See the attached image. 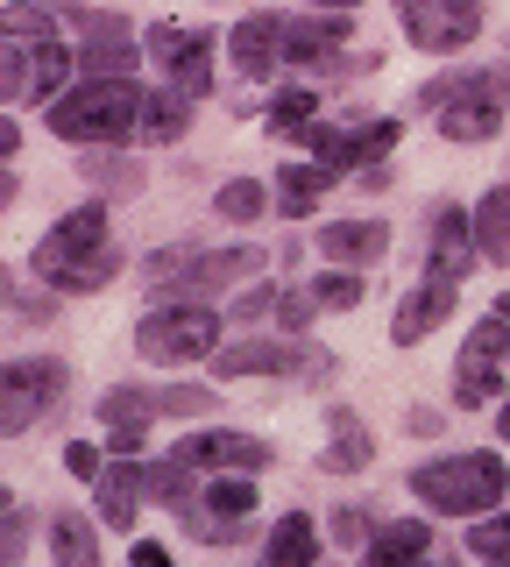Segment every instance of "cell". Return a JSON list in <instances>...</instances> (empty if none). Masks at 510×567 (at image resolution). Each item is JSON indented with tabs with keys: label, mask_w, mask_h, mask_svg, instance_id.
Instances as JSON below:
<instances>
[{
	"label": "cell",
	"mask_w": 510,
	"mask_h": 567,
	"mask_svg": "<svg viewBox=\"0 0 510 567\" xmlns=\"http://www.w3.org/2000/svg\"><path fill=\"white\" fill-rule=\"evenodd\" d=\"M14 150H22V128H14V114H0V164H8Z\"/></svg>",
	"instance_id": "cell-46"
},
{
	"label": "cell",
	"mask_w": 510,
	"mask_h": 567,
	"mask_svg": "<svg viewBox=\"0 0 510 567\" xmlns=\"http://www.w3.org/2000/svg\"><path fill=\"white\" fill-rule=\"evenodd\" d=\"M50 554H58V567H100V532L79 511H58L50 518Z\"/></svg>",
	"instance_id": "cell-25"
},
{
	"label": "cell",
	"mask_w": 510,
	"mask_h": 567,
	"mask_svg": "<svg viewBox=\"0 0 510 567\" xmlns=\"http://www.w3.org/2000/svg\"><path fill=\"white\" fill-rule=\"evenodd\" d=\"M214 213H220V220H241V227H249V220H262V213H270V192H262L256 177H235V185L214 192Z\"/></svg>",
	"instance_id": "cell-32"
},
{
	"label": "cell",
	"mask_w": 510,
	"mask_h": 567,
	"mask_svg": "<svg viewBox=\"0 0 510 567\" xmlns=\"http://www.w3.org/2000/svg\"><path fill=\"white\" fill-rule=\"evenodd\" d=\"M326 454H320V468L326 475H355V468H368V454H376V433L362 425V412L355 404H326Z\"/></svg>",
	"instance_id": "cell-17"
},
{
	"label": "cell",
	"mask_w": 510,
	"mask_h": 567,
	"mask_svg": "<svg viewBox=\"0 0 510 567\" xmlns=\"http://www.w3.org/2000/svg\"><path fill=\"white\" fill-rule=\"evenodd\" d=\"M397 121H362V128H355V171H376L383 164V156H391L397 150Z\"/></svg>",
	"instance_id": "cell-36"
},
{
	"label": "cell",
	"mask_w": 510,
	"mask_h": 567,
	"mask_svg": "<svg viewBox=\"0 0 510 567\" xmlns=\"http://www.w3.org/2000/svg\"><path fill=\"white\" fill-rule=\"evenodd\" d=\"M333 192V171H320V164H291L284 171V199H277V213H284V220H305L312 206H320Z\"/></svg>",
	"instance_id": "cell-27"
},
{
	"label": "cell",
	"mask_w": 510,
	"mask_h": 567,
	"mask_svg": "<svg viewBox=\"0 0 510 567\" xmlns=\"http://www.w3.org/2000/svg\"><path fill=\"white\" fill-rule=\"evenodd\" d=\"M489 398H503V369L482 362V354H461V377H454V404L461 412H482Z\"/></svg>",
	"instance_id": "cell-28"
},
{
	"label": "cell",
	"mask_w": 510,
	"mask_h": 567,
	"mask_svg": "<svg viewBox=\"0 0 510 567\" xmlns=\"http://www.w3.org/2000/svg\"><path fill=\"white\" fill-rule=\"evenodd\" d=\"M29 532H37L29 511H8V518H0V567H14V560L29 554Z\"/></svg>",
	"instance_id": "cell-38"
},
{
	"label": "cell",
	"mask_w": 510,
	"mask_h": 567,
	"mask_svg": "<svg viewBox=\"0 0 510 567\" xmlns=\"http://www.w3.org/2000/svg\"><path fill=\"white\" fill-rule=\"evenodd\" d=\"M461 354H482V362H503V354H510V327H503V319H482V327L468 333V348H461Z\"/></svg>",
	"instance_id": "cell-40"
},
{
	"label": "cell",
	"mask_w": 510,
	"mask_h": 567,
	"mask_svg": "<svg viewBox=\"0 0 510 567\" xmlns=\"http://www.w3.org/2000/svg\"><path fill=\"white\" fill-rule=\"evenodd\" d=\"M426 554H433L426 518H397V525H376V539L362 546V567H426Z\"/></svg>",
	"instance_id": "cell-19"
},
{
	"label": "cell",
	"mask_w": 510,
	"mask_h": 567,
	"mask_svg": "<svg viewBox=\"0 0 510 567\" xmlns=\"http://www.w3.org/2000/svg\"><path fill=\"white\" fill-rule=\"evenodd\" d=\"M14 192H22V185H14V171H0V213L14 206Z\"/></svg>",
	"instance_id": "cell-47"
},
{
	"label": "cell",
	"mask_w": 510,
	"mask_h": 567,
	"mask_svg": "<svg viewBox=\"0 0 510 567\" xmlns=\"http://www.w3.org/2000/svg\"><path fill=\"white\" fill-rule=\"evenodd\" d=\"M305 298H312V312H355L362 306V277L355 270H320L305 284Z\"/></svg>",
	"instance_id": "cell-30"
},
{
	"label": "cell",
	"mask_w": 510,
	"mask_h": 567,
	"mask_svg": "<svg viewBox=\"0 0 510 567\" xmlns=\"http://www.w3.org/2000/svg\"><path fill=\"white\" fill-rule=\"evenodd\" d=\"M29 100V50L22 43H0V106Z\"/></svg>",
	"instance_id": "cell-37"
},
{
	"label": "cell",
	"mask_w": 510,
	"mask_h": 567,
	"mask_svg": "<svg viewBox=\"0 0 510 567\" xmlns=\"http://www.w3.org/2000/svg\"><path fill=\"white\" fill-rule=\"evenodd\" d=\"M468 554L482 567H510V511H489V518L468 525Z\"/></svg>",
	"instance_id": "cell-31"
},
{
	"label": "cell",
	"mask_w": 510,
	"mask_h": 567,
	"mask_svg": "<svg viewBox=\"0 0 510 567\" xmlns=\"http://www.w3.org/2000/svg\"><path fill=\"white\" fill-rule=\"evenodd\" d=\"M107 447L121 454V461H143V447H149V425H114V440Z\"/></svg>",
	"instance_id": "cell-43"
},
{
	"label": "cell",
	"mask_w": 510,
	"mask_h": 567,
	"mask_svg": "<svg viewBox=\"0 0 510 567\" xmlns=\"http://www.w3.org/2000/svg\"><path fill=\"white\" fill-rule=\"evenodd\" d=\"M29 270H37V284H50V291H64V298L107 291V284L121 277V248H114V227H107V199H85V206L64 213V220L37 241Z\"/></svg>",
	"instance_id": "cell-1"
},
{
	"label": "cell",
	"mask_w": 510,
	"mask_h": 567,
	"mask_svg": "<svg viewBox=\"0 0 510 567\" xmlns=\"http://www.w3.org/2000/svg\"><path fill=\"white\" fill-rule=\"evenodd\" d=\"M93 496H100V525L128 532L135 525V504H143V461H107L100 483H93Z\"/></svg>",
	"instance_id": "cell-20"
},
{
	"label": "cell",
	"mask_w": 510,
	"mask_h": 567,
	"mask_svg": "<svg viewBox=\"0 0 510 567\" xmlns=\"http://www.w3.org/2000/svg\"><path fill=\"white\" fill-rule=\"evenodd\" d=\"M341 43H355V14H284L277 29V58L298 71H326Z\"/></svg>",
	"instance_id": "cell-13"
},
{
	"label": "cell",
	"mask_w": 510,
	"mask_h": 567,
	"mask_svg": "<svg viewBox=\"0 0 510 567\" xmlns=\"http://www.w3.org/2000/svg\"><path fill=\"white\" fill-rule=\"evenodd\" d=\"M191 128V106L178 93H149L143 100V121H135V142H178Z\"/></svg>",
	"instance_id": "cell-26"
},
{
	"label": "cell",
	"mask_w": 510,
	"mask_h": 567,
	"mask_svg": "<svg viewBox=\"0 0 510 567\" xmlns=\"http://www.w3.org/2000/svg\"><path fill=\"white\" fill-rule=\"evenodd\" d=\"M412 496L426 511H447V518H489V511L510 496V468L503 454H439L412 468Z\"/></svg>",
	"instance_id": "cell-3"
},
{
	"label": "cell",
	"mask_w": 510,
	"mask_h": 567,
	"mask_svg": "<svg viewBox=\"0 0 510 567\" xmlns=\"http://www.w3.org/2000/svg\"><path fill=\"white\" fill-rule=\"evenodd\" d=\"M64 468H72L79 483H100V468H107V454H100L93 440H72V447H64Z\"/></svg>",
	"instance_id": "cell-41"
},
{
	"label": "cell",
	"mask_w": 510,
	"mask_h": 567,
	"mask_svg": "<svg viewBox=\"0 0 510 567\" xmlns=\"http://www.w3.org/2000/svg\"><path fill=\"white\" fill-rule=\"evenodd\" d=\"M497 319H503V327H510V291H503V306H497Z\"/></svg>",
	"instance_id": "cell-50"
},
{
	"label": "cell",
	"mask_w": 510,
	"mask_h": 567,
	"mask_svg": "<svg viewBox=\"0 0 510 567\" xmlns=\"http://www.w3.org/2000/svg\"><path fill=\"white\" fill-rule=\"evenodd\" d=\"M418 106H433L447 142H489L510 106V71H447V79L418 85Z\"/></svg>",
	"instance_id": "cell-4"
},
{
	"label": "cell",
	"mask_w": 510,
	"mask_h": 567,
	"mask_svg": "<svg viewBox=\"0 0 510 567\" xmlns=\"http://www.w3.org/2000/svg\"><path fill=\"white\" fill-rule=\"evenodd\" d=\"M206 362H214L220 383H235V377H305V369H312V348L277 333V341H220Z\"/></svg>",
	"instance_id": "cell-12"
},
{
	"label": "cell",
	"mask_w": 510,
	"mask_h": 567,
	"mask_svg": "<svg viewBox=\"0 0 510 567\" xmlns=\"http://www.w3.org/2000/svg\"><path fill=\"white\" fill-rule=\"evenodd\" d=\"M326 539H341V546H368V539H376V504H333Z\"/></svg>",
	"instance_id": "cell-35"
},
{
	"label": "cell",
	"mask_w": 510,
	"mask_h": 567,
	"mask_svg": "<svg viewBox=\"0 0 510 567\" xmlns=\"http://www.w3.org/2000/svg\"><path fill=\"white\" fill-rule=\"evenodd\" d=\"M270 312H277V284H249V291L235 298V319H249V327H256V319H270Z\"/></svg>",
	"instance_id": "cell-42"
},
{
	"label": "cell",
	"mask_w": 510,
	"mask_h": 567,
	"mask_svg": "<svg viewBox=\"0 0 510 567\" xmlns=\"http://www.w3.org/2000/svg\"><path fill=\"white\" fill-rule=\"evenodd\" d=\"M312 128H320V93H312V85H284V93L270 100V135L305 142Z\"/></svg>",
	"instance_id": "cell-24"
},
{
	"label": "cell",
	"mask_w": 510,
	"mask_h": 567,
	"mask_svg": "<svg viewBox=\"0 0 510 567\" xmlns=\"http://www.w3.org/2000/svg\"><path fill=\"white\" fill-rule=\"evenodd\" d=\"M143 85L135 79H85L64 85V100L50 106V135L79 142V150H121L135 142V121H143Z\"/></svg>",
	"instance_id": "cell-2"
},
{
	"label": "cell",
	"mask_w": 510,
	"mask_h": 567,
	"mask_svg": "<svg viewBox=\"0 0 510 567\" xmlns=\"http://www.w3.org/2000/svg\"><path fill=\"white\" fill-rule=\"evenodd\" d=\"M8 511H14V496H8V483H0V518H8Z\"/></svg>",
	"instance_id": "cell-49"
},
{
	"label": "cell",
	"mask_w": 510,
	"mask_h": 567,
	"mask_svg": "<svg viewBox=\"0 0 510 567\" xmlns=\"http://www.w3.org/2000/svg\"><path fill=\"white\" fill-rule=\"evenodd\" d=\"M277 29H284V14H249V22L227 29V50H235V71L241 79H277L284 71V58H277Z\"/></svg>",
	"instance_id": "cell-16"
},
{
	"label": "cell",
	"mask_w": 510,
	"mask_h": 567,
	"mask_svg": "<svg viewBox=\"0 0 510 567\" xmlns=\"http://www.w3.org/2000/svg\"><path fill=\"white\" fill-rule=\"evenodd\" d=\"M143 50H149V58L170 71V93H178L185 106L214 93V50H220V35H214V29H178V22H156V29L143 35Z\"/></svg>",
	"instance_id": "cell-8"
},
{
	"label": "cell",
	"mask_w": 510,
	"mask_h": 567,
	"mask_svg": "<svg viewBox=\"0 0 510 567\" xmlns=\"http://www.w3.org/2000/svg\"><path fill=\"white\" fill-rule=\"evenodd\" d=\"M468 235H475V256H489V262H510V185L482 192V206L468 213Z\"/></svg>",
	"instance_id": "cell-22"
},
{
	"label": "cell",
	"mask_w": 510,
	"mask_h": 567,
	"mask_svg": "<svg viewBox=\"0 0 510 567\" xmlns=\"http://www.w3.org/2000/svg\"><path fill=\"white\" fill-rule=\"evenodd\" d=\"M79 171H93V185L107 192V199H114V192H135V185H143V171H135L121 150H85V164H79Z\"/></svg>",
	"instance_id": "cell-34"
},
{
	"label": "cell",
	"mask_w": 510,
	"mask_h": 567,
	"mask_svg": "<svg viewBox=\"0 0 510 567\" xmlns=\"http://www.w3.org/2000/svg\"><path fill=\"white\" fill-rule=\"evenodd\" d=\"M320 525H312V511H284V518L270 525V539H262V567H320Z\"/></svg>",
	"instance_id": "cell-18"
},
{
	"label": "cell",
	"mask_w": 510,
	"mask_h": 567,
	"mask_svg": "<svg viewBox=\"0 0 510 567\" xmlns=\"http://www.w3.org/2000/svg\"><path fill=\"white\" fill-rule=\"evenodd\" d=\"M320 256L333 262V270H368V262H383L391 256V227L383 220H333V227H320Z\"/></svg>",
	"instance_id": "cell-15"
},
{
	"label": "cell",
	"mask_w": 510,
	"mask_h": 567,
	"mask_svg": "<svg viewBox=\"0 0 510 567\" xmlns=\"http://www.w3.org/2000/svg\"><path fill=\"white\" fill-rule=\"evenodd\" d=\"M277 327H284V341H305V327H312V298H305V291H277Z\"/></svg>",
	"instance_id": "cell-39"
},
{
	"label": "cell",
	"mask_w": 510,
	"mask_h": 567,
	"mask_svg": "<svg viewBox=\"0 0 510 567\" xmlns=\"http://www.w3.org/2000/svg\"><path fill=\"white\" fill-rule=\"evenodd\" d=\"M397 22H404V35H412L418 50L454 58V50H468L475 35H482V8H475V0H404Z\"/></svg>",
	"instance_id": "cell-10"
},
{
	"label": "cell",
	"mask_w": 510,
	"mask_h": 567,
	"mask_svg": "<svg viewBox=\"0 0 510 567\" xmlns=\"http://www.w3.org/2000/svg\"><path fill=\"white\" fill-rule=\"evenodd\" d=\"M214 390L206 383H164V390H149V419H199V412H214Z\"/></svg>",
	"instance_id": "cell-29"
},
{
	"label": "cell",
	"mask_w": 510,
	"mask_h": 567,
	"mask_svg": "<svg viewBox=\"0 0 510 567\" xmlns=\"http://www.w3.org/2000/svg\"><path fill=\"white\" fill-rule=\"evenodd\" d=\"M143 277L170 298V306H206L220 284L262 277V248H249V241L241 248H156L143 262Z\"/></svg>",
	"instance_id": "cell-5"
},
{
	"label": "cell",
	"mask_w": 510,
	"mask_h": 567,
	"mask_svg": "<svg viewBox=\"0 0 510 567\" xmlns=\"http://www.w3.org/2000/svg\"><path fill=\"white\" fill-rule=\"evenodd\" d=\"M497 433H503V440H510V404H503V412H497Z\"/></svg>",
	"instance_id": "cell-48"
},
{
	"label": "cell",
	"mask_w": 510,
	"mask_h": 567,
	"mask_svg": "<svg viewBox=\"0 0 510 567\" xmlns=\"http://www.w3.org/2000/svg\"><path fill=\"white\" fill-rule=\"evenodd\" d=\"M72 390V369L58 354H37V362H0V440H22L29 425H43Z\"/></svg>",
	"instance_id": "cell-7"
},
{
	"label": "cell",
	"mask_w": 510,
	"mask_h": 567,
	"mask_svg": "<svg viewBox=\"0 0 510 567\" xmlns=\"http://www.w3.org/2000/svg\"><path fill=\"white\" fill-rule=\"evenodd\" d=\"M64 79H72V50H64V43H37V50H29V106H58Z\"/></svg>",
	"instance_id": "cell-23"
},
{
	"label": "cell",
	"mask_w": 510,
	"mask_h": 567,
	"mask_svg": "<svg viewBox=\"0 0 510 567\" xmlns=\"http://www.w3.org/2000/svg\"><path fill=\"white\" fill-rule=\"evenodd\" d=\"M404 425H412L418 440H433V433H439V425H447V419H439V412H426V404H412V412H404Z\"/></svg>",
	"instance_id": "cell-44"
},
{
	"label": "cell",
	"mask_w": 510,
	"mask_h": 567,
	"mask_svg": "<svg viewBox=\"0 0 510 567\" xmlns=\"http://www.w3.org/2000/svg\"><path fill=\"white\" fill-rule=\"evenodd\" d=\"M170 461H185L191 475H256L270 468V440H256V433H227V425H206V433H185L178 447H170Z\"/></svg>",
	"instance_id": "cell-9"
},
{
	"label": "cell",
	"mask_w": 510,
	"mask_h": 567,
	"mask_svg": "<svg viewBox=\"0 0 510 567\" xmlns=\"http://www.w3.org/2000/svg\"><path fill=\"white\" fill-rule=\"evenodd\" d=\"M447 312H454V291H447V284H418V291H404V306L391 319V341L397 348H418Z\"/></svg>",
	"instance_id": "cell-21"
},
{
	"label": "cell",
	"mask_w": 510,
	"mask_h": 567,
	"mask_svg": "<svg viewBox=\"0 0 510 567\" xmlns=\"http://www.w3.org/2000/svg\"><path fill=\"white\" fill-rule=\"evenodd\" d=\"M135 348H143V362H156V369H191L220 348V312L214 306H156V312H143V327H135Z\"/></svg>",
	"instance_id": "cell-6"
},
{
	"label": "cell",
	"mask_w": 510,
	"mask_h": 567,
	"mask_svg": "<svg viewBox=\"0 0 510 567\" xmlns=\"http://www.w3.org/2000/svg\"><path fill=\"white\" fill-rule=\"evenodd\" d=\"M0 43H29V50L58 43V14H50V8H8V14H0Z\"/></svg>",
	"instance_id": "cell-33"
},
{
	"label": "cell",
	"mask_w": 510,
	"mask_h": 567,
	"mask_svg": "<svg viewBox=\"0 0 510 567\" xmlns=\"http://www.w3.org/2000/svg\"><path fill=\"white\" fill-rule=\"evenodd\" d=\"M475 235H468V206H454V199H439L433 206V235H426V284H461L475 270Z\"/></svg>",
	"instance_id": "cell-14"
},
{
	"label": "cell",
	"mask_w": 510,
	"mask_h": 567,
	"mask_svg": "<svg viewBox=\"0 0 510 567\" xmlns=\"http://www.w3.org/2000/svg\"><path fill=\"white\" fill-rule=\"evenodd\" d=\"M72 29L85 35V50L72 64H85V79H128L135 71V22L128 14H100V8H72Z\"/></svg>",
	"instance_id": "cell-11"
},
{
	"label": "cell",
	"mask_w": 510,
	"mask_h": 567,
	"mask_svg": "<svg viewBox=\"0 0 510 567\" xmlns=\"http://www.w3.org/2000/svg\"><path fill=\"white\" fill-rule=\"evenodd\" d=\"M0 298H8V270H0Z\"/></svg>",
	"instance_id": "cell-51"
},
{
	"label": "cell",
	"mask_w": 510,
	"mask_h": 567,
	"mask_svg": "<svg viewBox=\"0 0 510 567\" xmlns=\"http://www.w3.org/2000/svg\"><path fill=\"white\" fill-rule=\"evenodd\" d=\"M128 567H170V554L156 539H135V554H128Z\"/></svg>",
	"instance_id": "cell-45"
},
{
	"label": "cell",
	"mask_w": 510,
	"mask_h": 567,
	"mask_svg": "<svg viewBox=\"0 0 510 567\" xmlns=\"http://www.w3.org/2000/svg\"><path fill=\"white\" fill-rule=\"evenodd\" d=\"M426 567H439V560H426Z\"/></svg>",
	"instance_id": "cell-52"
}]
</instances>
